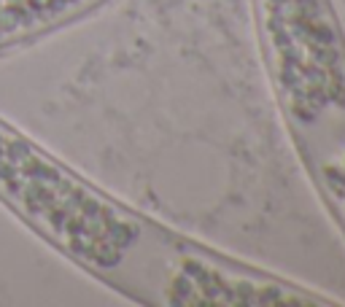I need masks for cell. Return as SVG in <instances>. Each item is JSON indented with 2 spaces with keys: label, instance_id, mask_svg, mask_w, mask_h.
Masks as SVG:
<instances>
[{
  "label": "cell",
  "instance_id": "cell-2",
  "mask_svg": "<svg viewBox=\"0 0 345 307\" xmlns=\"http://www.w3.org/2000/svg\"><path fill=\"white\" fill-rule=\"evenodd\" d=\"M267 81L324 208L345 232V32L332 0H254Z\"/></svg>",
  "mask_w": 345,
  "mask_h": 307
},
{
  "label": "cell",
  "instance_id": "cell-3",
  "mask_svg": "<svg viewBox=\"0 0 345 307\" xmlns=\"http://www.w3.org/2000/svg\"><path fill=\"white\" fill-rule=\"evenodd\" d=\"M105 0H0V51L89 14Z\"/></svg>",
  "mask_w": 345,
  "mask_h": 307
},
{
  "label": "cell",
  "instance_id": "cell-1",
  "mask_svg": "<svg viewBox=\"0 0 345 307\" xmlns=\"http://www.w3.org/2000/svg\"><path fill=\"white\" fill-rule=\"evenodd\" d=\"M0 202L65 259L132 302L157 307L337 305L119 202L3 119Z\"/></svg>",
  "mask_w": 345,
  "mask_h": 307
}]
</instances>
